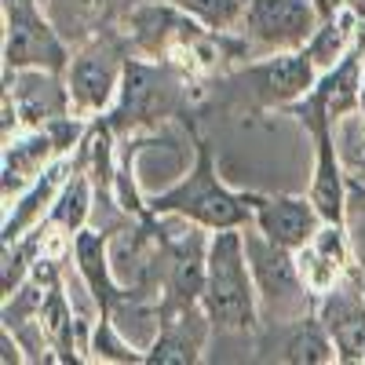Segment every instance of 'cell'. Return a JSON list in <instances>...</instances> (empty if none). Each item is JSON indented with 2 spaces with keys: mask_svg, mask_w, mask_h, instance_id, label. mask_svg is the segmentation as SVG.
I'll use <instances>...</instances> for the list:
<instances>
[{
  "mask_svg": "<svg viewBox=\"0 0 365 365\" xmlns=\"http://www.w3.org/2000/svg\"><path fill=\"white\" fill-rule=\"evenodd\" d=\"M322 223L325 220H322L318 205L311 201V194L307 197H292V194L263 197L256 208V220H252V227L259 234H267L274 245H285L292 252L307 249L314 241V234L322 230Z\"/></svg>",
  "mask_w": 365,
  "mask_h": 365,
  "instance_id": "8fae6325",
  "label": "cell"
},
{
  "mask_svg": "<svg viewBox=\"0 0 365 365\" xmlns=\"http://www.w3.org/2000/svg\"><path fill=\"white\" fill-rule=\"evenodd\" d=\"M91 194H96V179L91 172H70L66 187L58 190L51 212H48V227L63 230V237H77L84 227H88V216H91Z\"/></svg>",
  "mask_w": 365,
  "mask_h": 365,
  "instance_id": "ffe728a7",
  "label": "cell"
},
{
  "mask_svg": "<svg viewBox=\"0 0 365 365\" xmlns=\"http://www.w3.org/2000/svg\"><path fill=\"white\" fill-rule=\"evenodd\" d=\"M44 11L58 26V34L73 37V34H84L96 19H103L106 0H44Z\"/></svg>",
  "mask_w": 365,
  "mask_h": 365,
  "instance_id": "44dd1931",
  "label": "cell"
},
{
  "mask_svg": "<svg viewBox=\"0 0 365 365\" xmlns=\"http://www.w3.org/2000/svg\"><path fill=\"white\" fill-rule=\"evenodd\" d=\"M175 106V81L168 70L146 66V63H128L125 66V84L110 110V128H135L146 120H158Z\"/></svg>",
  "mask_w": 365,
  "mask_h": 365,
  "instance_id": "9c48e42d",
  "label": "cell"
},
{
  "mask_svg": "<svg viewBox=\"0 0 365 365\" xmlns=\"http://www.w3.org/2000/svg\"><path fill=\"white\" fill-rule=\"evenodd\" d=\"M314 311L336 344V361H365V285L340 278L318 296Z\"/></svg>",
  "mask_w": 365,
  "mask_h": 365,
  "instance_id": "30bf717a",
  "label": "cell"
},
{
  "mask_svg": "<svg viewBox=\"0 0 365 365\" xmlns=\"http://www.w3.org/2000/svg\"><path fill=\"white\" fill-rule=\"evenodd\" d=\"M63 158L48 128H26L15 139L4 143V161H0V190H4V205L29 190L34 182Z\"/></svg>",
  "mask_w": 365,
  "mask_h": 365,
  "instance_id": "7c38bea8",
  "label": "cell"
},
{
  "mask_svg": "<svg viewBox=\"0 0 365 365\" xmlns=\"http://www.w3.org/2000/svg\"><path fill=\"white\" fill-rule=\"evenodd\" d=\"M70 172H73V165H70L66 158H58V161L34 182V187L22 190L15 201L4 205V245H8V241H19L26 230H34V227H41V223L48 220V212H51L58 190L66 187Z\"/></svg>",
  "mask_w": 365,
  "mask_h": 365,
  "instance_id": "2e32d148",
  "label": "cell"
},
{
  "mask_svg": "<svg viewBox=\"0 0 365 365\" xmlns=\"http://www.w3.org/2000/svg\"><path fill=\"white\" fill-rule=\"evenodd\" d=\"M358 11L351 4H344L340 11H332L322 19V26L314 29V37L307 41V55L314 58V66L318 73L332 70L340 63V58L354 48V37H358Z\"/></svg>",
  "mask_w": 365,
  "mask_h": 365,
  "instance_id": "d6986e66",
  "label": "cell"
},
{
  "mask_svg": "<svg viewBox=\"0 0 365 365\" xmlns=\"http://www.w3.org/2000/svg\"><path fill=\"white\" fill-rule=\"evenodd\" d=\"M282 347L278 358L292 361V365H325V361H336V344H332L325 322L318 318V311L303 314L296 322H282Z\"/></svg>",
  "mask_w": 365,
  "mask_h": 365,
  "instance_id": "ac0fdd59",
  "label": "cell"
},
{
  "mask_svg": "<svg viewBox=\"0 0 365 365\" xmlns=\"http://www.w3.org/2000/svg\"><path fill=\"white\" fill-rule=\"evenodd\" d=\"M212 318L201 303L194 307H165V325L158 332L154 347L146 351L150 365H194L201 361V351L208 344Z\"/></svg>",
  "mask_w": 365,
  "mask_h": 365,
  "instance_id": "4fadbf2b",
  "label": "cell"
},
{
  "mask_svg": "<svg viewBox=\"0 0 365 365\" xmlns=\"http://www.w3.org/2000/svg\"><path fill=\"white\" fill-rule=\"evenodd\" d=\"M4 96L15 103L22 132L26 128H48L51 120L73 113L66 73L55 70H4Z\"/></svg>",
  "mask_w": 365,
  "mask_h": 365,
  "instance_id": "52a82bcc",
  "label": "cell"
},
{
  "mask_svg": "<svg viewBox=\"0 0 365 365\" xmlns=\"http://www.w3.org/2000/svg\"><path fill=\"white\" fill-rule=\"evenodd\" d=\"M125 58L120 51L106 41H91L84 44L66 66V88H70V103L77 117H99L110 113L120 84H125Z\"/></svg>",
  "mask_w": 365,
  "mask_h": 365,
  "instance_id": "5b68a950",
  "label": "cell"
},
{
  "mask_svg": "<svg viewBox=\"0 0 365 365\" xmlns=\"http://www.w3.org/2000/svg\"><path fill=\"white\" fill-rule=\"evenodd\" d=\"M201 307L212 318V329L252 332L259 322V296L245 252V227L212 230L208 237V270Z\"/></svg>",
  "mask_w": 365,
  "mask_h": 365,
  "instance_id": "7a4b0ae2",
  "label": "cell"
},
{
  "mask_svg": "<svg viewBox=\"0 0 365 365\" xmlns=\"http://www.w3.org/2000/svg\"><path fill=\"white\" fill-rule=\"evenodd\" d=\"M70 252L77 259V274H81V282L91 289V296H96L99 303V311L110 314L113 311V303H120L128 292L125 285L117 282V274H113V256H110V234H99V230H81L73 241H70Z\"/></svg>",
  "mask_w": 365,
  "mask_h": 365,
  "instance_id": "9a60e30c",
  "label": "cell"
},
{
  "mask_svg": "<svg viewBox=\"0 0 365 365\" xmlns=\"http://www.w3.org/2000/svg\"><path fill=\"white\" fill-rule=\"evenodd\" d=\"M361 66L365 58L358 48H351L344 58L332 70H325L314 84V96L325 103L329 117L340 120V117H351L358 106H361V91H365V77H361Z\"/></svg>",
  "mask_w": 365,
  "mask_h": 365,
  "instance_id": "e0dca14e",
  "label": "cell"
},
{
  "mask_svg": "<svg viewBox=\"0 0 365 365\" xmlns=\"http://www.w3.org/2000/svg\"><path fill=\"white\" fill-rule=\"evenodd\" d=\"M361 197H365V190H361Z\"/></svg>",
  "mask_w": 365,
  "mask_h": 365,
  "instance_id": "cb8c5ba5",
  "label": "cell"
},
{
  "mask_svg": "<svg viewBox=\"0 0 365 365\" xmlns=\"http://www.w3.org/2000/svg\"><path fill=\"white\" fill-rule=\"evenodd\" d=\"M175 4L205 29H230L245 19V0H175Z\"/></svg>",
  "mask_w": 365,
  "mask_h": 365,
  "instance_id": "7402d4cb",
  "label": "cell"
},
{
  "mask_svg": "<svg viewBox=\"0 0 365 365\" xmlns=\"http://www.w3.org/2000/svg\"><path fill=\"white\" fill-rule=\"evenodd\" d=\"M318 66L307 55V48L299 51H270L263 63H252L245 70V84L252 88V96L263 106H292L303 96H311L318 84Z\"/></svg>",
  "mask_w": 365,
  "mask_h": 365,
  "instance_id": "ba28073f",
  "label": "cell"
},
{
  "mask_svg": "<svg viewBox=\"0 0 365 365\" xmlns=\"http://www.w3.org/2000/svg\"><path fill=\"white\" fill-rule=\"evenodd\" d=\"M208 237L212 230L190 223V230L168 241V303L165 307H194L205 292L208 270Z\"/></svg>",
  "mask_w": 365,
  "mask_h": 365,
  "instance_id": "5bb4252c",
  "label": "cell"
},
{
  "mask_svg": "<svg viewBox=\"0 0 365 365\" xmlns=\"http://www.w3.org/2000/svg\"><path fill=\"white\" fill-rule=\"evenodd\" d=\"M322 11L314 0H245L241 29L259 51H299L307 48Z\"/></svg>",
  "mask_w": 365,
  "mask_h": 365,
  "instance_id": "8992f818",
  "label": "cell"
},
{
  "mask_svg": "<svg viewBox=\"0 0 365 365\" xmlns=\"http://www.w3.org/2000/svg\"><path fill=\"white\" fill-rule=\"evenodd\" d=\"M70 44L37 0H4V70H55L66 73Z\"/></svg>",
  "mask_w": 365,
  "mask_h": 365,
  "instance_id": "277c9868",
  "label": "cell"
},
{
  "mask_svg": "<svg viewBox=\"0 0 365 365\" xmlns=\"http://www.w3.org/2000/svg\"><path fill=\"white\" fill-rule=\"evenodd\" d=\"M314 4H318V11H322V19H325V15H332V11H340L347 0H314Z\"/></svg>",
  "mask_w": 365,
  "mask_h": 365,
  "instance_id": "603a6c76",
  "label": "cell"
},
{
  "mask_svg": "<svg viewBox=\"0 0 365 365\" xmlns=\"http://www.w3.org/2000/svg\"><path fill=\"white\" fill-rule=\"evenodd\" d=\"M259 194H237L216 172L208 143L197 139V161L194 168L172 187L146 197L150 216H168L182 223H197L205 230H230V227H249L256 220Z\"/></svg>",
  "mask_w": 365,
  "mask_h": 365,
  "instance_id": "6da1fadb",
  "label": "cell"
},
{
  "mask_svg": "<svg viewBox=\"0 0 365 365\" xmlns=\"http://www.w3.org/2000/svg\"><path fill=\"white\" fill-rule=\"evenodd\" d=\"M245 252H249L252 282H256V296H259V314H267L274 325H282V322H296L314 311L318 299L307 289V282H303L299 259L292 249L274 245L256 227L252 230L245 227Z\"/></svg>",
  "mask_w": 365,
  "mask_h": 365,
  "instance_id": "3957f363",
  "label": "cell"
}]
</instances>
